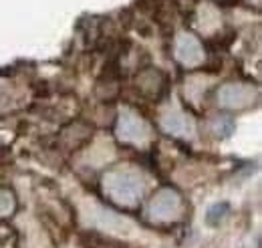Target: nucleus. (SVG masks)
<instances>
[{"instance_id":"f257e3e1","label":"nucleus","mask_w":262,"mask_h":248,"mask_svg":"<svg viewBox=\"0 0 262 248\" xmlns=\"http://www.w3.org/2000/svg\"><path fill=\"white\" fill-rule=\"evenodd\" d=\"M141 180L129 170H115L105 176V192L121 206H135L141 198Z\"/></svg>"},{"instance_id":"f03ea898","label":"nucleus","mask_w":262,"mask_h":248,"mask_svg":"<svg viewBox=\"0 0 262 248\" xmlns=\"http://www.w3.org/2000/svg\"><path fill=\"white\" fill-rule=\"evenodd\" d=\"M180 208H182V200H180L178 192L162 190L151 198V202L145 210V216L151 222H169L180 214Z\"/></svg>"},{"instance_id":"7ed1b4c3","label":"nucleus","mask_w":262,"mask_h":248,"mask_svg":"<svg viewBox=\"0 0 262 248\" xmlns=\"http://www.w3.org/2000/svg\"><path fill=\"white\" fill-rule=\"evenodd\" d=\"M117 135L119 139L123 141H129V143H139L147 137V125L141 117H137L135 113L125 111L121 117H119V125H117Z\"/></svg>"},{"instance_id":"20e7f679","label":"nucleus","mask_w":262,"mask_h":248,"mask_svg":"<svg viewBox=\"0 0 262 248\" xmlns=\"http://www.w3.org/2000/svg\"><path fill=\"white\" fill-rule=\"evenodd\" d=\"M220 97H218V101L222 103V105H226V107H242V105H246V103H250V97H252V89L250 87H246V85H226V87H222V91H220Z\"/></svg>"},{"instance_id":"39448f33","label":"nucleus","mask_w":262,"mask_h":248,"mask_svg":"<svg viewBox=\"0 0 262 248\" xmlns=\"http://www.w3.org/2000/svg\"><path fill=\"white\" fill-rule=\"evenodd\" d=\"M176 55L178 59L186 65H196L202 59V49L198 45V40L190 34H182L176 43Z\"/></svg>"},{"instance_id":"423d86ee","label":"nucleus","mask_w":262,"mask_h":248,"mask_svg":"<svg viewBox=\"0 0 262 248\" xmlns=\"http://www.w3.org/2000/svg\"><path fill=\"white\" fill-rule=\"evenodd\" d=\"M164 127L173 135H190L192 121L182 113H169L164 119Z\"/></svg>"},{"instance_id":"0eeeda50","label":"nucleus","mask_w":262,"mask_h":248,"mask_svg":"<svg viewBox=\"0 0 262 248\" xmlns=\"http://www.w3.org/2000/svg\"><path fill=\"white\" fill-rule=\"evenodd\" d=\"M14 196L8 190H0V216H8L14 210Z\"/></svg>"},{"instance_id":"6e6552de","label":"nucleus","mask_w":262,"mask_h":248,"mask_svg":"<svg viewBox=\"0 0 262 248\" xmlns=\"http://www.w3.org/2000/svg\"><path fill=\"white\" fill-rule=\"evenodd\" d=\"M226 212H228V206H226V204L214 206V208L208 212V222H210V224H218L222 218L226 216Z\"/></svg>"}]
</instances>
